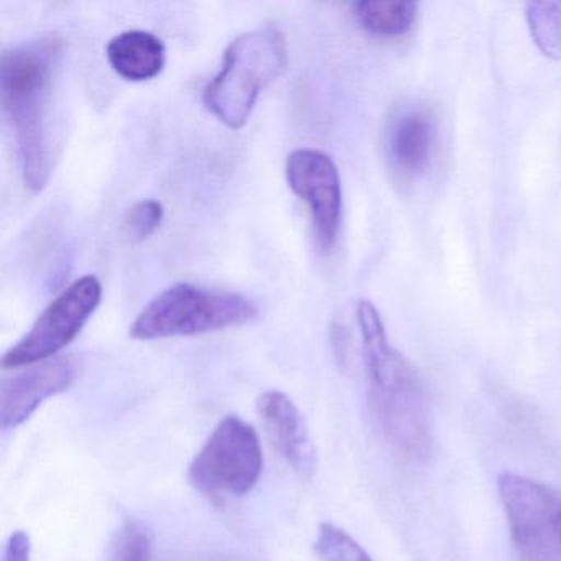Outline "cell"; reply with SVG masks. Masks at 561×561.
<instances>
[{
  "label": "cell",
  "mask_w": 561,
  "mask_h": 561,
  "mask_svg": "<svg viewBox=\"0 0 561 561\" xmlns=\"http://www.w3.org/2000/svg\"><path fill=\"white\" fill-rule=\"evenodd\" d=\"M497 491L522 561H561V495L512 471L499 474Z\"/></svg>",
  "instance_id": "cell-6"
},
{
  "label": "cell",
  "mask_w": 561,
  "mask_h": 561,
  "mask_svg": "<svg viewBox=\"0 0 561 561\" xmlns=\"http://www.w3.org/2000/svg\"><path fill=\"white\" fill-rule=\"evenodd\" d=\"M152 537L140 522H127L117 531L110 561H152Z\"/></svg>",
  "instance_id": "cell-16"
},
{
  "label": "cell",
  "mask_w": 561,
  "mask_h": 561,
  "mask_svg": "<svg viewBox=\"0 0 561 561\" xmlns=\"http://www.w3.org/2000/svg\"><path fill=\"white\" fill-rule=\"evenodd\" d=\"M357 25L376 37H402L412 31L419 4L412 0H366L353 5Z\"/></svg>",
  "instance_id": "cell-13"
},
{
  "label": "cell",
  "mask_w": 561,
  "mask_h": 561,
  "mask_svg": "<svg viewBox=\"0 0 561 561\" xmlns=\"http://www.w3.org/2000/svg\"><path fill=\"white\" fill-rule=\"evenodd\" d=\"M58 35H42L2 55L0 91L14 133L22 180L42 192L51 173L50 106L55 73L64 55Z\"/></svg>",
  "instance_id": "cell-1"
},
{
  "label": "cell",
  "mask_w": 561,
  "mask_h": 561,
  "mask_svg": "<svg viewBox=\"0 0 561 561\" xmlns=\"http://www.w3.org/2000/svg\"><path fill=\"white\" fill-rule=\"evenodd\" d=\"M257 314V305L245 295L182 282L150 300L137 314L129 334L140 341L198 336L242 327Z\"/></svg>",
  "instance_id": "cell-4"
},
{
  "label": "cell",
  "mask_w": 561,
  "mask_h": 561,
  "mask_svg": "<svg viewBox=\"0 0 561 561\" xmlns=\"http://www.w3.org/2000/svg\"><path fill=\"white\" fill-rule=\"evenodd\" d=\"M313 548L321 561H374L359 541L330 522H323L318 528Z\"/></svg>",
  "instance_id": "cell-15"
},
{
  "label": "cell",
  "mask_w": 561,
  "mask_h": 561,
  "mask_svg": "<svg viewBox=\"0 0 561 561\" xmlns=\"http://www.w3.org/2000/svg\"><path fill=\"white\" fill-rule=\"evenodd\" d=\"M287 61V41L277 27L244 32L226 48L221 70L205 88L206 110L225 126L241 129L261 91L284 73Z\"/></svg>",
  "instance_id": "cell-3"
},
{
  "label": "cell",
  "mask_w": 561,
  "mask_h": 561,
  "mask_svg": "<svg viewBox=\"0 0 561 561\" xmlns=\"http://www.w3.org/2000/svg\"><path fill=\"white\" fill-rule=\"evenodd\" d=\"M356 314L370 400L382 432L397 451L423 461L432 455L433 435L422 380L390 343L379 310L360 300Z\"/></svg>",
  "instance_id": "cell-2"
},
{
  "label": "cell",
  "mask_w": 561,
  "mask_h": 561,
  "mask_svg": "<svg viewBox=\"0 0 561 561\" xmlns=\"http://www.w3.org/2000/svg\"><path fill=\"white\" fill-rule=\"evenodd\" d=\"M257 413L275 451L301 479H311L317 471V448L294 400L280 390H267L257 399Z\"/></svg>",
  "instance_id": "cell-10"
},
{
  "label": "cell",
  "mask_w": 561,
  "mask_h": 561,
  "mask_svg": "<svg viewBox=\"0 0 561 561\" xmlns=\"http://www.w3.org/2000/svg\"><path fill=\"white\" fill-rule=\"evenodd\" d=\"M80 374L78 360L70 356L28 366L22 373L5 377L0 386V426L18 428L27 422L45 400L73 386Z\"/></svg>",
  "instance_id": "cell-9"
},
{
  "label": "cell",
  "mask_w": 561,
  "mask_h": 561,
  "mask_svg": "<svg viewBox=\"0 0 561 561\" xmlns=\"http://www.w3.org/2000/svg\"><path fill=\"white\" fill-rule=\"evenodd\" d=\"M264 469L261 438L254 426L228 415L213 430L188 468V481L209 499L242 497Z\"/></svg>",
  "instance_id": "cell-5"
},
{
  "label": "cell",
  "mask_w": 561,
  "mask_h": 561,
  "mask_svg": "<svg viewBox=\"0 0 561 561\" xmlns=\"http://www.w3.org/2000/svg\"><path fill=\"white\" fill-rule=\"evenodd\" d=\"M107 64L116 75L134 83L153 80L165 68L167 48L162 38L146 31H126L111 38Z\"/></svg>",
  "instance_id": "cell-12"
},
{
  "label": "cell",
  "mask_w": 561,
  "mask_h": 561,
  "mask_svg": "<svg viewBox=\"0 0 561 561\" xmlns=\"http://www.w3.org/2000/svg\"><path fill=\"white\" fill-rule=\"evenodd\" d=\"M525 21L538 50L551 60H561V0L527 2Z\"/></svg>",
  "instance_id": "cell-14"
},
{
  "label": "cell",
  "mask_w": 561,
  "mask_h": 561,
  "mask_svg": "<svg viewBox=\"0 0 561 561\" xmlns=\"http://www.w3.org/2000/svg\"><path fill=\"white\" fill-rule=\"evenodd\" d=\"M285 176L291 192L307 203L318 249L330 254L343 218V190L336 163L317 149H297L287 157Z\"/></svg>",
  "instance_id": "cell-8"
},
{
  "label": "cell",
  "mask_w": 561,
  "mask_h": 561,
  "mask_svg": "<svg viewBox=\"0 0 561 561\" xmlns=\"http://www.w3.org/2000/svg\"><path fill=\"white\" fill-rule=\"evenodd\" d=\"M436 142V123L423 110L400 114L389 129L387 153L390 165L403 179H416L428 169Z\"/></svg>",
  "instance_id": "cell-11"
},
{
  "label": "cell",
  "mask_w": 561,
  "mask_h": 561,
  "mask_svg": "<svg viewBox=\"0 0 561 561\" xmlns=\"http://www.w3.org/2000/svg\"><path fill=\"white\" fill-rule=\"evenodd\" d=\"M32 540L27 531L15 530L5 543L4 561H31Z\"/></svg>",
  "instance_id": "cell-18"
},
{
  "label": "cell",
  "mask_w": 561,
  "mask_h": 561,
  "mask_svg": "<svg viewBox=\"0 0 561 561\" xmlns=\"http://www.w3.org/2000/svg\"><path fill=\"white\" fill-rule=\"evenodd\" d=\"M103 298V285L83 275L48 304L21 341L2 357L4 369H21L54 359L77 340Z\"/></svg>",
  "instance_id": "cell-7"
},
{
  "label": "cell",
  "mask_w": 561,
  "mask_h": 561,
  "mask_svg": "<svg viewBox=\"0 0 561 561\" xmlns=\"http://www.w3.org/2000/svg\"><path fill=\"white\" fill-rule=\"evenodd\" d=\"M165 209L157 199H142L137 202L133 208L127 211L126 231L129 238L136 242H144L149 239L162 225Z\"/></svg>",
  "instance_id": "cell-17"
}]
</instances>
